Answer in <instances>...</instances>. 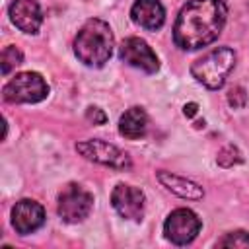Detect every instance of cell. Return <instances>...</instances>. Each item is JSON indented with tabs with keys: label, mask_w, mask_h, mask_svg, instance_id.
Listing matches in <instances>:
<instances>
[{
	"label": "cell",
	"mask_w": 249,
	"mask_h": 249,
	"mask_svg": "<svg viewBox=\"0 0 249 249\" xmlns=\"http://www.w3.org/2000/svg\"><path fill=\"white\" fill-rule=\"evenodd\" d=\"M226 4L222 0H189L173 25V41L183 51H196L218 39L226 23Z\"/></svg>",
	"instance_id": "cell-1"
},
{
	"label": "cell",
	"mask_w": 249,
	"mask_h": 249,
	"mask_svg": "<svg viewBox=\"0 0 249 249\" xmlns=\"http://www.w3.org/2000/svg\"><path fill=\"white\" fill-rule=\"evenodd\" d=\"M74 53L80 62L86 66L99 68L103 66L113 53V31L103 19H88L76 39H74Z\"/></svg>",
	"instance_id": "cell-2"
},
{
	"label": "cell",
	"mask_w": 249,
	"mask_h": 249,
	"mask_svg": "<svg viewBox=\"0 0 249 249\" xmlns=\"http://www.w3.org/2000/svg\"><path fill=\"white\" fill-rule=\"evenodd\" d=\"M235 66V53L228 47H218L195 60L191 74L208 89H218L224 86L226 78Z\"/></svg>",
	"instance_id": "cell-3"
},
{
	"label": "cell",
	"mask_w": 249,
	"mask_h": 249,
	"mask_svg": "<svg viewBox=\"0 0 249 249\" xmlns=\"http://www.w3.org/2000/svg\"><path fill=\"white\" fill-rule=\"evenodd\" d=\"M49 93V86L37 72H21L4 86V99L10 103H37Z\"/></svg>",
	"instance_id": "cell-4"
},
{
	"label": "cell",
	"mask_w": 249,
	"mask_h": 249,
	"mask_svg": "<svg viewBox=\"0 0 249 249\" xmlns=\"http://www.w3.org/2000/svg\"><path fill=\"white\" fill-rule=\"evenodd\" d=\"M93 208V196L80 185H66L64 191L58 195V216L68 222L76 224L88 218Z\"/></svg>",
	"instance_id": "cell-5"
},
{
	"label": "cell",
	"mask_w": 249,
	"mask_h": 249,
	"mask_svg": "<svg viewBox=\"0 0 249 249\" xmlns=\"http://www.w3.org/2000/svg\"><path fill=\"white\" fill-rule=\"evenodd\" d=\"M76 150L86 158L91 160L95 163L113 167V169H130V158L128 154H124L121 148H117L115 144L103 142V140H84L76 144Z\"/></svg>",
	"instance_id": "cell-6"
},
{
	"label": "cell",
	"mask_w": 249,
	"mask_h": 249,
	"mask_svg": "<svg viewBox=\"0 0 249 249\" xmlns=\"http://www.w3.org/2000/svg\"><path fill=\"white\" fill-rule=\"evenodd\" d=\"M200 231V220L198 216L189 210V208H177L173 210L165 224H163V233L165 237L175 243V245H187L191 243Z\"/></svg>",
	"instance_id": "cell-7"
},
{
	"label": "cell",
	"mask_w": 249,
	"mask_h": 249,
	"mask_svg": "<svg viewBox=\"0 0 249 249\" xmlns=\"http://www.w3.org/2000/svg\"><path fill=\"white\" fill-rule=\"evenodd\" d=\"M119 56L126 64L140 68L146 74H154L160 68V60L152 47L140 37H126L119 47Z\"/></svg>",
	"instance_id": "cell-8"
},
{
	"label": "cell",
	"mask_w": 249,
	"mask_h": 249,
	"mask_svg": "<svg viewBox=\"0 0 249 249\" xmlns=\"http://www.w3.org/2000/svg\"><path fill=\"white\" fill-rule=\"evenodd\" d=\"M113 208L126 220H142L144 216V193L130 185H117L111 193Z\"/></svg>",
	"instance_id": "cell-9"
},
{
	"label": "cell",
	"mask_w": 249,
	"mask_h": 249,
	"mask_svg": "<svg viewBox=\"0 0 249 249\" xmlns=\"http://www.w3.org/2000/svg\"><path fill=\"white\" fill-rule=\"evenodd\" d=\"M45 224V210L39 202L23 198L14 204L12 208V226L18 233L27 235L37 231Z\"/></svg>",
	"instance_id": "cell-10"
},
{
	"label": "cell",
	"mask_w": 249,
	"mask_h": 249,
	"mask_svg": "<svg viewBox=\"0 0 249 249\" xmlns=\"http://www.w3.org/2000/svg\"><path fill=\"white\" fill-rule=\"evenodd\" d=\"M10 19L18 29L37 33L43 23V14L35 0H14L10 4Z\"/></svg>",
	"instance_id": "cell-11"
},
{
	"label": "cell",
	"mask_w": 249,
	"mask_h": 249,
	"mask_svg": "<svg viewBox=\"0 0 249 249\" xmlns=\"http://www.w3.org/2000/svg\"><path fill=\"white\" fill-rule=\"evenodd\" d=\"M130 18L136 25L156 31L165 21V10L160 0H136L130 8Z\"/></svg>",
	"instance_id": "cell-12"
},
{
	"label": "cell",
	"mask_w": 249,
	"mask_h": 249,
	"mask_svg": "<svg viewBox=\"0 0 249 249\" xmlns=\"http://www.w3.org/2000/svg\"><path fill=\"white\" fill-rule=\"evenodd\" d=\"M158 179L163 187H167L171 193L183 196V198H191V200H198L202 198L204 191L200 185H196L195 181L191 179H185L181 175H175V173H169V171H158Z\"/></svg>",
	"instance_id": "cell-13"
},
{
	"label": "cell",
	"mask_w": 249,
	"mask_h": 249,
	"mask_svg": "<svg viewBox=\"0 0 249 249\" xmlns=\"http://www.w3.org/2000/svg\"><path fill=\"white\" fill-rule=\"evenodd\" d=\"M148 117L142 107H130L126 109L119 119V132L128 140H138L146 134Z\"/></svg>",
	"instance_id": "cell-14"
},
{
	"label": "cell",
	"mask_w": 249,
	"mask_h": 249,
	"mask_svg": "<svg viewBox=\"0 0 249 249\" xmlns=\"http://www.w3.org/2000/svg\"><path fill=\"white\" fill-rule=\"evenodd\" d=\"M23 62V54L18 47L14 45H8L4 51H2V56H0V66H2V74H10L12 68L19 66Z\"/></svg>",
	"instance_id": "cell-15"
},
{
	"label": "cell",
	"mask_w": 249,
	"mask_h": 249,
	"mask_svg": "<svg viewBox=\"0 0 249 249\" xmlns=\"http://www.w3.org/2000/svg\"><path fill=\"white\" fill-rule=\"evenodd\" d=\"M218 247H249V233L247 231H231V233H226L220 241H218Z\"/></svg>",
	"instance_id": "cell-16"
},
{
	"label": "cell",
	"mask_w": 249,
	"mask_h": 249,
	"mask_svg": "<svg viewBox=\"0 0 249 249\" xmlns=\"http://www.w3.org/2000/svg\"><path fill=\"white\" fill-rule=\"evenodd\" d=\"M218 163L222 165V167H231L233 163H241L243 161V158H241V152L235 148V146H226V148H222L220 152H218Z\"/></svg>",
	"instance_id": "cell-17"
},
{
	"label": "cell",
	"mask_w": 249,
	"mask_h": 249,
	"mask_svg": "<svg viewBox=\"0 0 249 249\" xmlns=\"http://www.w3.org/2000/svg\"><path fill=\"white\" fill-rule=\"evenodd\" d=\"M228 101H230V105H231L233 109H241V107L245 105V101H247V93H245V89L239 88V86L231 88L230 93H228Z\"/></svg>",
	"instance_id": "cell-18"
},
{
	"label": "cell",
	"mask_w": 249,
	"mask_h": 249,
	"mask_svg": "<svg viewBox=\"0 0 249 249\" xmlns=\"http://www.w3.org/2000/svg\"><path fill=\"white\" fill-rule=\"evenodd\" d=\"M86 119H88L89 123H93V124H103V123L107 121L105 113H103L101 109H97V107H89V109L86 111Z\"/></svg>",
	"instance_id": "cell-19"
},
{
	"label": "cell",
	"mask_w": 249,
	"mask_h": 249,
	"mask_svg": "<svg viewBox=\"0 0 249 249\" xmlns=\"http://www.w3.org/2000/svg\"><path fill=\"white\" fill-rule=\"evenodd\" d=\"M196 109H198L196 103H187L185 109H183V113H185V117H195L196 115Z\"/></svg>",
	"instance_id": "cell-20"
}]
</instances>
